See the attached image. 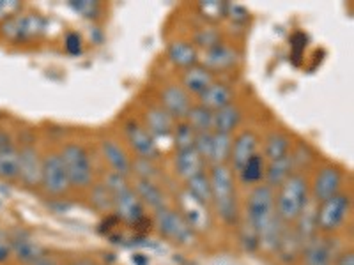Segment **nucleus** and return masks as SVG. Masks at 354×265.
Here are the masks:
<instances>
[{
    "mask_svg": "<svg viewBox=\"0 0 354 265\" xmlns=\"http://www.w3.org/2000/svg\"><path fill=\"white\" fill-rule=\"evenodd\" d=\"M207 177H209L211 191H213V204L216 207V213L229 225L238 223V200H236L234 179L230 168L227 165H213Z\"/></svg>",
    "mask_w": 354,
    "mask_h": 265,
    "instance_id": "nucleus-1",
    "label": "nucleus"
},
{
    "mask_svg": "<svg viewBox=\"0 0 354 265\" xmlns=\"http://www.w3.org/2000/svg\"><path fill=\"white\" fill-rule=\"evenodd\" d=\"M308 200V182L301 173H292L278 188V195L274 197V213L283 223H294Z\"/></svg>",
    "mask_w": 354,
    "mask_h": 265,
    "instance_id": "nucleus-2",
    "label": "nucleus"
},
{
    "mask_svg": "<svg viewBox=\"0 0 354 265\" xmlns=\"http://www.w3.org/2000/svg\"><path fill=\"white\" fill-rule=\"evenodd\" d=\"M73 188H87L93 184L94 168L87 149L80 144H68L59 153Z\"/></svg>",
    "mask_w": 354,
    "mask_h": 265,
    "instance_id": "nucleus-3",
    "label": "nucleus"
},
{
    "mask_svg": "<svg viewBox=\"0 0 354 265\" xmlns=\"http://www.w3.org/2000/svg\"><path fill=\"white\" fill-rule=\"evenodd\" d=\"M246 221L250 228H254L255 233H261L266 226L274 219V189L270 186L257 184L252 193H250L248 202H246Z\"/></svg>",
    "mask_w": 354,
    "mask_h": 265,
    "instance_id": "nucleus-4",
    "label": "nucleus"
},
{
    "mask_svg": "<svg viewBox=\"0 0 354 265\" xmlns=\"http://www.w3.org/2000/svg\"><path fill=\"white\" fill-rule=\"evenodd\" d=\"M154 223L161 235H165L169 241L176 242V244H189L194 241V230L188 225V221L183 217V214L177 210L169 209V207L158 210Z\"/></svg>",
    "mask_w": 354,
    "mask_h": 265,
    "instance_id": "nucleus-5",
    "label": "nucleus"
},
{
    "mask_svg": "<svg viewBox=\"0 0 354 265\" xmlns=\"http://www.w3.org/2000/svg\"><path fill=\"white\" fill-rule=\"evenodd\" d=\"M351 213V197L338 193L337 197L317 205V228L322 232H337L346 223Z\"/></svg>",
    "mask_w": 354,
    "mask_h": 265,
    "instance_id": "nucleus-6",
    "label": "nucleus"
},
{
    "mask_svg": "<svg viewBox=\"0 0 354 265\" xmlns=\"http://www.w3.org/2000/svg\"><path fill=\"white\" fill-rule=\"evenodd\" d=\"M0 30L9 41L20 43L39 36L44 30V20L37 14H15L2 23Z\"/></svg>",
    "mask_w": 354,
    "mask_h": 265,
    "instance_id": "nucleus-7",
    "label": "nucleus"
},
{
    "mask_svg": "<svg viewBox=\"0 0 354 265\" xmlns=\"http://www.w3.org/2000/svg\"><path fill=\"white\" fill-rule=\"evenodd\" d=\"M41 186L52 197H62L69 191V177L59 154H48L43 159V179Z\"/></svg>",
    "mask_w": 354,
    "mask_h": 265,
    "instance_id": "nucleus-8",
    "label": "nucleus"
},
{
    "mask_svg": "<svg viewBox=\"0 0 354 265\" xmlns=\"http://www.w3.org/2000/svg\"><path fill=\"white\" fill-rule=\"evenodd\" d=\"M344 175L342 172L335 166H324L321 172L315 175L314 186H312V200L315 204H322V202L330 200V198L337 197L342 188Z\"/></svg>",
    "mask_w": 354,
    "mask_h": 265,
    "instance_id": "nucleus-9",
    "label": "nucleus"
},
{
    "mask_svg": "<svg viewBox=\"0 0 354 265\" xmlns=\"http://www.w3.org/2000/svg\"><path fill=\"white\" fill-rule=\"evenodd\" d=\"M113 209L117 216L129 225H138L140 221L145 219L144 204L131 188H126L113 195Z\"/></svg>",
    "mask_w": 354,
    "mask_h": 265,
    "instance_id": "nucleus-10",
    "label": "nucleus"
},
{
    "mask_svg": "<svg viewBox=\"0 0 354 265\" xmlns=\"http://www.w3.org/2000/svg\"><path fill=\"white\" fill-rule=\"evenodd\" d=\"M126 137H128L129 145L133 147V150L142 157V159H151L160 154V149H158L156 141L151 137L147 129L142 128L137 122H128L126 124Z\"/></svg>",
    "mask_w": 354,
    "mask_h": 265,
    "instance_id": "nucleus-11",
    "label": "nucleus"
},
{
    "mask_svg": "<svg viewBox=\"0 0 354 265\" xmlns=\"http://www.w3.org/2000/svg\"><path fill=\"white\" fill-rule=\"evenodd\" d=\"M18 179L28 188H36L41 186L43 179V159L39 157L34 147H25L20 150V172Z\"/></svg>",
    "mask_w": 354,
    "mask_h": 265,
    "instance_id": "nucleus-12",
    "label": "nucleus"
},
{
    "mask_svg": "<svg viewBox=\"0 0 354 265\" xmlns=\"http://www.w3.org/2000/svg\"><path fill=\"white\" fill-rule=\"evenodd\" d=\"M161 108L165 110L172 119H186L189 108H192V101L189 94L179 85H169V87L161 92Z\"/></svg>",
    "mask_w": 354,
    "mask_h": 265,
    "instance_id": "nucleus-13",
    "label": "nucleus"
},
{
    "mask_svg": "<svg viewBox=\"0 0 354 265\" xmlns=\"http://www.w3.org/2000/svg\"><path fill=\"white\" fill-rule=\"evenodd\" d=\"M179 204H181L183 217L188 221V225L192 230H204L209 225V214H207V207L204 204L194 198L188 191H183L179 195Z\"/></svg>",
    "mask_w": 354,
    "mask_h": 265,
    "instance_id": "nucleus-14",
    "label": "nucleus"
},
{
    "mask_svg": "<svg viewBox=\"0 0 354 265\" xmlns=\"http://www.w3.org/2000/svg\"><path fill=\"white\" fill-rule=\"evenodd\" d=\"M257 137L252 131L241 132L236 140H232L230 161H232L236 172H239L246 165V161H250L257 154Z\"/></svg>",
    "mask_w": 354,
    "mask_h": 265,
    "instance_id": "nucleus-15",
    "label": "nucleus"
},
{
    "mask_svg": "<svg viewBox=\"0 0 354 265\" xmlns=\"http://www.w3.org/2000/svg\"><path fill=\"white\" fill-rule=\"evenodd\" d=\"M205 161L198 156V153L195 149L188 150H179L176 154V173L185 181L194 179L195 175H201L204 173Z\"/></svg>",
    "mask_w": 354,
    "mask_h": 265,
    "instance_id": "nucleus-16",
    "label": "nucleus"
},
{
    "mask_svg": "<svg viewBox=\"0 0 354 265\" xmlns=\"http://www.w3.org/2000/svg\"><path fill=\"white\" fill-rule=\"evenodd\" d=\"M317 205L314 200H308V204L305 205V209L301 210V214L298 216V219L294 221L296 223V235L301 241V244H306L308 241L315 237L317 233Z\"/></svg>",
    "mask_w": 354,
    "mask_h": 265,
    "instance_id": "nucleus-17",
    "label": "nucleus"
},
{
    "mask_svg": "<svg viewBox=\"0 0 354 265\" xmlns=\"http://www.w3.org/2000/svg\"><path fill=\"white\" fill-rule=\"evenodd\" d=\"M198 97H201V106L209 112H218V110L232 105V92L223 84H211Z\"/></svg>",
    "mask_w": 354,
    "mask_h": 265,
    "instance_id": "nucleus-18",
    "label": "nucleus"
},
{
    "mask_svg": "<svg viewBox=\"0 0 354 265\" xmlns=\"http://www.w3.org/2000/svg\"><path fill=\"white\" fill-rule=\"evenodd\" d=\"M238 52L234 48H230V46H227V44H218V46H214V48L207 50V52L204 53V68L205 69H220V71H223V69L227 68H232L236 62H238Z\"/></svg>",
    "mask_w": 354,
    "mask_h": 265,
    "instance_id": "nucleus-19",
    "label": "nucleus"
},
{
    "mask_svg": "<svg viewBox=\"0 0 354 265\" xmlns=\"http://www.w3.org/2000/svg\"><path fill=\"white\" fill-rule=\"evenodd\" d=\"M145 124H147V132H149L153 138H161L169 137L170 132H174V119L165 112L163 108L156 106V108H151L149 112L145 113Z\"/></svg>",
    "mask_w": 354,
    "mask_h": 265,
    "instance_id": "nucleus-20",
    "label": "nucleus"
},
{
    "mask_svg": "<svg viewBox=\"0 0 354 265\" xmlns=\"http://www.w3.org/2000/svg\"><path fill=\"white\" fill-rule=\"evenodd\" d=\"M211 84H214L213 72L209 69H205L204 66H194V68H188L183 75V85H185L186 92L197 94L201 96L205 88L209 87Z\"/></svg>",
    "mask_w": 354,
    "mask_h": 265,
    "instance_id": "nucleus-21",
    "label": "nucleus"
},
{
    "mask_svg": "<svg viewBox=\"0 0 354 265\" xmlns=\"http://www.w3.org/2000/svg\"><path fill=\"white\" fill-rule=\"evenodd\" d=\"M101 154L105 157V161L113 168L115 173L126 175L131 170V161H129L128 154L119 147L113 140H103L101 141Z\"/></svg>",
    "mask_w": 354,
    "mask_h": 265,
    "instance_id": "nucleus-22",
    "label": "nucleus"
},
{
    "mask_svg": "<svg viewBox=\"0 0 354 265\" xmlns=\"http://www.w3.org/2000/svg\"><path fill=\"white\" fill-rule=\"evenodd\" d=\"M292 170H294V163L290 156H286L282 157V159H277V161H270V165L266 166V173H264L266 186H270L271 189L280 188V186H282L283 182L292 175Z\"/></svg>",
    "mask_w": 354,
    "mask_h": 265,
    "instance_id": "nucleus-23",
    "label": "nucleus"
},
{
    "mask_svg": "<svg viewBox=\"0 0 354 265\" xmlns=\"http://www.w3.org/2000/svg\"><path fill=\"white\" fill-rule=\"evenodd\" d=\"M9 244H11L12 255L24 264L34 265L39 258L44 257V249L36 241L25 237V235L12 239V242H9Z\"/></svg>",
    "mask_w": 354,
    "mask_h": 265,
    "instance_id": "nucleus-24",
    "label": "nucleus"
},
{
    "mask_svg": "<svg viewBox=\"0 0 354 265\" xmlns=\"http://www.w3.org/2000/svg\"><path fill=\"white\" fill-rule=\"evenodd\" d=\"M133 191L137 193V197L140 198L142 204L147 205V207H151V209L156 210V213L167 207L165 195H163V191H161V189L158 188L153 181H144V179H140Z\"/></svg>",
    "mask_w": 354,
    "mask_h": 265,
    "instance_id": "nucleus-25",
    "label": "nucleus"
},
{
    "mask_svg": "<svg viewBox=\"0 0 354 265\" xmlns=\"http://www.w3.org/2000/svg\"><path fill=\"white\" fill-rule=\"evenodd\" d=\"M241 122V110L236 105H229L225 108L213 112V132L230 135Z\"/></svg>",
    "mask_w": 354,
    "mask_h": 265,
    "instance_id": "nucleus-26",
    "label": "nucleus"
},
{
    "mask_svg": "<svg viewBox=\"0 0 354 265\" xmlns=\"http://www.w3.org/2000/svg\"><path fill=\"white\" fill-rule=\"evenodd\" d=\"M169 59L172 64L188 69L197 66L198 53L192 43H186V41H176V43H172L169 46Z\"/></svg>",
    "mask_w": 354,
    "mask_h": 265,
    "instance_id": "nucleus-27",
    "label": "nucleus"
},
{
    "mask_svg": "<svg viewBox=\"0 0 354 265\" xmlns=\"http://www.w3.org/2000/svg\"><path fill=\"white\" fill-rule=\"evenodd\" d=\"M331 248L324 239L314 237L303 244V260L305 265H330Z\"/></svg>",
    "mask_w": 354,
    "mask_h": 265,
    "instance_id": "nucleus-28",
    "label": "nucleus"
},
{
    "mask_svg": "<svg viewBox=\"0 0 354 265\" xmlns=\"http://www.w3.org/2000/svg\"><path fill=\"white\" fill-rule=\"evenodd\" d=\"M20 172V150L15 147H6L0 150V179L15 181Z\"/></svg>",
    "mask_w": 354,
    "mask_h": 265,
    "instance_id": "nucleus-29",
    "label": "nucleus"
},
{
    "mask_svg": "<svg viewBox=\"0 0 354 265\" xmlns=\"http://www.w3.org/2000/svg\"><path fill=\"white\" fill-rule=\"evenodd\" d=\"M290 150V138L286 132H271L268 140H266V159L277 161L282 157L289 156Z\"/></svg>",
    "mask_w": 354,
    "mask_h": 265,
    "instance_id": "nucleus-30",
    "label": "nucleus"
},
{
    "mask_svg": "<svg viewBox=\"0 0 354 265\" xmlns=\"http://www.w3.org/2000/svg\"><path fill=\"white\" fill-rule=\"evenodd\" d=\"M186 191L194 198H197L201 204H204L205 207L213 204V191H211V182L209 177L205 173L201 175H195L194 179L186 181Z\"/></svg>",
    "mask_w": 354,
    "mask_h": 265,
    "instance_id": "nucleus-31",
    "label": "nucleus"
},
{
    "mask_svg": "<svg viewBox=\"0 0 354 265\" xmlns=\"http://www.w3.org/2000/svg\"><path fill=\"white\" fill-rule=\"evenodd\" d=\"M230 150H232V135H221L213 132V147H211V159L213 165H225L230 159Z\"/></svg>",
    "mask_w": 354,
    "mask_h": 265,
    "instance_id": "nucleus-32",
    "label": "nucleus"
},
{
    "mask_svg": "<svg viewBox=\"0 0 354 265\" xmlns=\"http://www.w3.org/2000/svg\"><path fill=\"white\" fill-rule=\"evenodd\" d=\"M186 122L195 132H209L213 131V112L201 105L192 106L186 115Z\"/></svg>",
    "mask_w": 354,
    "mask_h": 265,
    "instance_id": "nucleus-33",
    "label": "nucleus"
},
{
    "mask_svg": "<svg viewBox=\"0 0 354 265\" xmlns=\"http://www.w3.org/2000/svg\"><path fill=\"white\" fill-rule=\"evenodd\" d=\"M239 175H241V181L243 184H248V186H257L259 182L264 179V173H266V161L264 157L255 154L254 157L250 161H246V165L239 170Z\"/></svg>",
    "mask_w": 354,
    "mask_h": 265,
    "instance_id": "nucleus-34",
    "label": "nucleus"
},
{
    "mask_svg": "<svg viewBox=\"0 0 354 265\" xmlns=\"http://www.w3.org/2000/svg\"><path fill=\"white\" fill-rule=\"evenodd\" d=\"M195 137H197V132L189 128L188 122H179V124L174 128V144H176L177 153H179V150L194 149Z\"/></svg>",
    "mask_w": 354,
    "mask_h": 265,
    "instance_id": "nucleus-35",
    "label": "nucleus"
},
{
    "mask_svg": "<svg viewBox=\"0 0 354 265\" xmlns=\"http://www.w3.org/2000/svg\"><path fill=\"white\" fill-rule=\"evenodd\" d=\"M91 200H93L94 207L100 210L113 209V195L110 193V189L106 188L105 184L94 186L93 197H91Z\"/></svg>",
    "mask_w": 354,
    "mask_h": 265,
    "instance_id": "nucleus-36",
    "label": "nucleus"
},
{
    "mask_svg": "<svg viewBox=\"0 0 354 265\" xmlns=\"http://www.w3.org/2000/svg\"><path fill=\"white\" fill-rule=\"evenodd\" d=\"M211 147H213V131L197 132L194 149L197 150L198 156H201L204 161H207V163H209L211 159Z\"/></svg>",
    "mask_w": 354,
    "mask_h": 265,
    "instance_id": "nucleus-37",
    "label": "nucleus"
},
{
    "mask_svg": "<svg viewBox=\"0 0 354 265\" xmlns=\"http://www.w3.org/2000/svg\"><path fill=\"white\" fill-rule=\"evenodd\" d=\"M195 43L198 44V46H202V48H205V52L211 48H214V46H218L220 44V34L216 32V30H213V28H207V30H198L197 36H195Z\"/></svg>",
    "mask_w": 354,
    "mask_h": 265,
    "instance_id": "nucleus-38",
    "label": "nucleus"
},
{
    "mask_svg": "<svg viewBox=\"0 0 354 265\" xmlns=\"http://www.w3.org/2000/svg\"><path fill=\"white\" fill-rule=\"evenodd\" d=\"M73 9L77 12H80L84 18H96V14L100 12V6L96 2H91V0H80V2H71Z\"/></svg>",
    "mask_w": 354,
    "mask_h": 265,
    "instance_id": "nucleus-39",
    "label": "nucleus"
},
{
    "mask_svg": "<svg viewBox=\"0 0 354 265\" xmlns=\"http://www.w3.org/2000/svg\"><path fill=\"white\" fill-rule=\"evenodd\" d=\"M201 9L205 17L221 18L227 12V4H223V2H216V0H209V2H202Z\"/></svg>",
    "mask_w": 354,
    "mask_h": 265,
    "instance_id": "nucleus-40",
    "label": "nucleus"
},
{
    "mask_svg": "<svg viewBox=\"0 0 354 265\" xmlns=\"http://www.w3.org/2000/svg\"><path fill=\"white\" fill-rule=\"evenodd\" d=\"M21 9L20 2L17 0H0V21L9 20L11 17H15L18 11Z\"/></svg>",
    "mask_w": 354,
    "mask_h": 265,
    "instance_id": "nucleus-41",
    "label": "nucleus"
},
{
    "mask_svg": "<svg viewBox=\"0 0 354 265\" xmlns=\"http://www.w3.org/2000/svg\"><path fill=\"white\" fill-rule=\"evenodd\" d=\"M66 43H68V50L71 53H80L82 50V41L80 37H78V34H69L68 39H66Z\"/></svg>",
    "mask_w": 354,
    "mask_h": 265,
    "instance_id": "nucleus-42",
    "label": "nucleus"
},
{
    "mask_svg": "<svg viewBox=\"0 0 354 265\" xmlns=\"http://www.w3.org/2000/svg\"><path fill=\"white\" fill-rule=\"evenodd\" d=\"M6 147H11V138H9L8 132L0 129V150L6 149Z\"/></svg>",
    "mask_w": 354,
    "mask_h": 265,
    "instance_id": "nucleus-43",
    "label": "nucleus"
},
{
    "mask_svg": "<svg viewBox=\"0 0 354 265\" xmlns=\"http://www.w3.org/2000/svg\"><path fill=\"white\" fill-rule=\"evenodd\" d=\"M337 265H354V255L353 253L342 255Z\"/></svg>",
    "mask_w": 354,
    "mask_h": 265,
    "instance_id": "nucleus-44",
    "label": "nucleus"
}]
</instances>
